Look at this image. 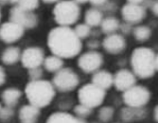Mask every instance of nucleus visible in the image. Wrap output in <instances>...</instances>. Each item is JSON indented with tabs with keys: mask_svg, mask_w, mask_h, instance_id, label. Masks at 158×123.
<instances>
[{
	"mask_svg": "<svg viewBox=\"0 0 158 123\" xmlns=\"http://www.w3.org/2000/svg\"><path fill=\"white\" fill-rule=\"evenodd\" d=\"M48 47L53 55L62 59H71L80 54L82 44L73 29L58 26L50 30L48 35Z\"/></svg>",
	"mask_w": 158,
	"mask_h": 123,
	"instance_id": "nucleus-1",
	"label": "nucleus"
},
{
	"mask_svg": "<svg viewBox=\"0 0 158 123\" xmlns=\"http://www.w3.org/2000/svg\"><path fill=\"white\" fill-rule=\"evenodd\" d=\"M25 94L30 104L38 108H44L51 103L55 97L56 89L52 83L41 79L30 81L26 85Z\"/></svg>",
	"mask_w": 158,
	"mask_h": 123,
	"instance_id": "nucleus-2",
	"label": "nucleus"
},
{
	"mask_svg": "<svg viewBox=\"0 0 158 123\" xmlns=\"http://www.w3.org/2000/svg\"><path fill=\"white\" fill-rule=\"evenodd\" d=\"M155 53L149 47H137L131 56L134 74L140 79H149L154 75Z\"/></svg>",
	"mask_w": 158,
	"mask_h": 123,
	"instance_id": "nucleus-3",
	"label": "nucleus"
},
{
	"mask_svg": "<svg viewBox=\"0 0 158 123\" xmlns=\"http://www.w3.org/2000/svg\"><path fill=\"white\" fill-rule=\"evenodd\" d=\"M52 14L59 26L70 27L79 20L81 9L74 0H60L55 4Z\"/></svg>",
	"mask_w": 158,
	"mask_h": 123,
	"instance_id": "nucleus-4",
	"label": "nucleus"
},
{
	"mask_svg": "<svg viewBox=\"0 0 158 123\" xmlns=\"http://www.w3.org/2000/svg\"><path fill=\"white\" fill-rule=\"evenodd\" d=\"M80 84L78 74L70 67H63L52 78V84L60 92H71Z\"/></svg>",
	"mask_w": 158,
	"mask_h": 123,
	"instance_id": "nucleus-5",
	"label": "nucleus"
},
{
	"mask_svg": "<svg viewBox=\"0 0 158 123\" xmlns=\"http://www.w3.org/2000/svg\"><path fill=\"white\" fill-rule=\"evenodd\" d=\"M106 92L102 88L93 84H86L80 88L78 92V99L81 104L93 109L102 104Z\"/></svg>",
	"mask_w": 158,
	"mask_h": 123,
	"instance_id": "nucleus-6",
	"label": "nucleus"
},
{
	"mask_svg": "<svg viewBox=\"0 0 158 123\" xmlns=\"http://www.w3.org/2000/svg\"><path fill=\"white\" fill-rule=\"evenodd\" d=\"M122 99L128 107L143 108L150 100L151 93L148 88L142 85H134L123 92Z\"/></svg>",
	"mask_w": 158,
	"mask_h": 123,
	"instance_id": "nucleus-7",
	"label": "nucleus"
},
{
	"mask_svg": "<svg viewBox=\"0 0 158 123\" xmlns=\"http://www.w3.org/2000/svg\"><path fill=\"white\" fill-rule=\"evenodd\" d=\"M103 64V57L102 53L95 50L84 52L78 60V65L84 73H95Z\"/></svg>",
	"mask_w": 158,
	"mask_h": 123,
	"instance_id": "nucleus-8",
	"label": "nucleus"
},
{
	"mask_svg": "<svg viewBox=\"0 0 158 123\" xmlns=\"http://www.w3.org/2000/svg\"><path fill=\"white\" fill-rule=\"evenodd\" d=\"M10 21L20 25L24 29H33L38 24V18L33 11L24 10L17 5L10 10Z\"/></svg>",
	"mask_w": 158,
	"mask_h": 123,
	"instance_id": "nucleus-9",
	"label": "nucleus"
},
{
	"mask_svg": "<svg viewBox=\"0 0 158 123\" xmlns=\"http://www.w3.org/2000/svg\"><path fill=\"white\" fill-rule=\"evenodd\" d=\"M45 60V53L39 47H30L23 50L20 61L22 65L27 69L33 67H39Z\"/></svg>",
	"mask_w": 158,
	"mask_h": 123,
	"instance_id": "nucleus-10",
	"label": "nucleus"
},
{
	"mask_svg": "<svg viewBox=\"0 0 158 123\" xmlns=\"http://www.w3.org/2000/svg\"><path fill=\"white\" fill-rule=\"evenodd\" d=\"M25 29L20 25L11 21L4 22L0 26V40L6 44H13L21 39Z\"/></svg>",
	"mask_w": 158,
	"mask_h": 123,
	"instance_id": "nucleus-11",
	"label": "nucleus"
},
{
	"mask_svg": "<svg viewBox=\"0 0 158 123\" xmlns=\"http://www.w3.org/2000/svg\"><path fill=\"white\" fill-rule=\"evenodd\" d=\"M121 15L128 24H138L145 18L146 10L141 5L127 3L121 9Z\"/></svg>",
	"mask_w": 158,
	"mask_h": 123,
	"instance_id": "nucleus-12",
	"label": "nucleus"
},
{
	"mask_svg": "<svg viewBox=\"0 0 158 123\" xmlns=\"http://www.w3.org/2000/svg\"><path fill=\"white\" fill-rule=\"evenodd\" d=\"M136 84L135 75L127 69H120L114 76V85L118 91L124 92Z\"/></svg>",
	"mask_w": 158,
	"mask_h": 123,
	"instance_id": "nucleus-13",
	"label": "nucleus"
},
{
	"mask_svg": "<svg viewBox=\"0 0 158 123\" xmlns=\"http://www.w3.org/2000/svg\"><path fill=\"white\" fill-rule=\"evenodd\" d=\"M102 47L104 50L110 54L120 53L126 47V41L121 34L113 33L107 35L102 41Z\"/></svg>",
	"mask_w": 158,
	"mask_h": 123,
	"instance_id": "nucleus-14",
	"label": "nucleus"
},
{
	"mask_svg": "<svg viewBox=\"0 0 158 123\" xmlns=\"http://www.w3.org/2000/svg\"><path fill=\"white\" fill-rule=\"evenodd\" d=\"M92 84L106 91L114 85V76L106 70H98L92 77Z\"/></svg>",
	"mask_w": 158,
	"mask_h": 123,
	"instance_id": "nucleus-15",
	"label": "nucleus"
},
{
	"mask_svg": "<svg viewBox=\"0 0 158 123\" xmlns=\"http://www.w3.org/2000/svg\"><path fill=\"white\" fill-rule=\"evenodd\" d=\"M40 115V108L31 104L24 105L19 110V119L21 123H36Z\"/></svg>",
	"mask_w": 158,
	"mask_h": 123,
	"instance_id": "nucleus-16",
	"label": "nucleus"
},
{
	"mask_svg": "<svg viewBox=\"0 0 158 123\" xmlns=\"http://www.w3.org/2000/svg\"><path fill=\"white\" fill-rule=\"evenodd\" d=\"M147 112L142 108H133V107H125L120 111V118L124 122H134L135 120H140L146 117Z\"/></svg>",
	"mask_w": 158,
	"mask_h": 123,
	"instance_id": "nucleus-17",
	"label": "nucleus"
},
{
	"mask_svg": "<svg viewBox=\"0 0 158 123\" xmlns=\"http://www.w3.org/2000/svg\"><path fill=\"white\" fill-rule=\"evenodd\" d=\"M22 97V92L21 90L14 88V87H10L5 89L2 94H1V100L3 103L6 106L9 107H15L18 102L20 98Z\"/></svg>",
	"mask_w": 158,
	"mask_h": 123,
	"instance_id": "nucleus-18",
	"label": "nucleus"
},
{
	"mask_svg": "<svg viewBox=\"0 0 158 123\" xmlns=\"http://www.w3.org/2000/svg\"><path fill=\"white\" fill-rule=\"evenodd\" d=\"M21 50L17 47H8L2 53L1 61L4 64L11 65L16 64L21 58Z\"/></svg>",
	"mask_w": 158,
	"mask_h": 123,
	"instance_id": "nucleus-19",
	"label": "nucleus"
},
{
	"mask_svg": "<svg viewBox=\"0 0 158 123\" xmlns=\"http://www.w3.org/2000/svg\"><path fill=\"white\" fill-rule=\"evenodd\" d=\"M103 19V15H102V12L100 11L98 8H90L87 10L85 11V14H84V21L85 24H87L89 27H98L100 26V23H102Z\"/></svg>",
	"mask_w": 158,
	"mask_h": 123,
	"instance_id": "nucleus-20",
	"label": "nucleus"
},
{
	"mask_svg": "<svg viewBox=\"0 0 158 123\" xmlns=\"http://www.w3.org/2000/svg\"><path fill=\"white\" fill-rule=\"evenodd\" d=\"M120 27V23L118 19H117L114 16H108L106 18H103L102 23H100V29L102 31L107 35L116 33Z\"/></svg>",
	"mask_w": 158,
	"mask_h": 123,
	"instance_id": "nucleus-21",
	"label": "nucleus"
},
{
	"mask_svg": "<svg viewBox=\"0 0 158 123\" xmlns=\"http://www.w3.org/2000/svg\"><path fill=\"white\" fill-rule=\"evenodd\" d=\"M45 69L48 72L51 73H56L57 71H59L62 69L64 66V61L62 58L56 56V55H50L45 58L44 63H43Z\"/></svg>",
	"mask_w": 158,
	"mask_h": 123,
	"instance_id": "nucleus-22",
	"label": "nucleus"
},
{
	"mask_svg": "<svg viewBox=\"0 0 158 123\" xmlns=\"http://www.w3.org/2000/svg\"><path fill=\"white\" fill-rule=\"evenodd\" d=\"M47 123H78L77 117H74L65 112H57L51 114Z\"/></svg>",
	"mask_w": 158,
	"mask_h": 123,
	"instance_id": "nucleus-23",
	"label": "nucleus"
},
{
	"mask_svg": "<svg viewBox=\"0 0 158 123\" xmlns=\"http://www.w3.org/2000/svg\"><path fill=\"white\" fill-rule=\"evenodd\" d=\"M133 33L138 42H146L152 35V30L147 26H138L133 30Z\"/></svg>",
	"mask_w": 158,
	"mask_h": 123,
	"instance_id": "nucleus-24",
	"label": "nucleus"
},
{
	"mask_svg": "<svg viewBox=\"0 0 158 123\" xmlns=\"http://www.w3.org/2000/svg\"><path fill=\"white\" fill-rule=\"evenodd\" d=\"M114 114V108L111 106H105L99 109L98 111V119L102 121V123H106L112 120Z\"/></svg>",
	"mask_w": 158,
	"mask_h": 123,
	"instance_id": "nucleus-25",
	"label": "nucleus"
},
{
	"mask_svg": "<svg viewBox=\"0 0 158 123\" xmlns=\"http://www.w3.org/2000/svg\"><path fill=\"white\" fill-rule=\"evenodd\" d=\"M74 31L76 33V35L81 39H86L90 34H91V27H89L87 24H83V23H81V24H78L76 25V27L74 28Z\"/></svg>",
	"mask_w": 158,
	"mask_h": 123,
	"instance_id": "nucleus-26",
	"label": "nucleus"
},
{
	"mask_svg": "<svg viewBox=\"0 0 158 123\" xmlns=\"http://www.w3.org/2000/svg\"><path fill=\"white\" fill-rule=\"evenodd\" d=\"M92 112H93L92 108H90L88 106H85L83 104H81V103L74 107V113L77 117L86 118L92 114Z\"/></svg>",
	"mask_w": 158,
	"mask_h": 123,
	"instance_id": "nucleus-27",
	"label": "nucleus"
},
{
	"mask_svg": "<svg viewBox=\"0 0 158 123\" xmlns=\"http://www.w3.org/2000/svg\"><path fill=\"white\" fill-rule=\"evenodd\" d=\"M40 0H20L17 6L24 10L27 11H33L39 7Z\"/></svg>",
	"mask_w": 158,
	"mask_h": 123,
	"instance_id": "nucleus-28",
	"label": "nucleus"
},
{
	"mask_svg": "<svg viewBox=\"0 0 158 123\" xmlns=\"http://www.w3.org/2000/svg\"><path fill=\"white\" fill-rule=\"evenodd\" d=\"M14 115V110L12 107L4 106L0 109V120L1 121H9Z\"/></svg>",
	"mask_w": 158,
	"mask_h": 123,
	"instance_id": "nucleus-29",
	"label": "nucleus"
},
{
	"mask_svg": "<svg viewBox=\"0 0 158 123\" xmlns=\"http://www.w3.org/2000/svg\"><path fill=\"white\" fill-rule=\"evenodd\" d=\"M27 75H28L30 81L41 80L43 77V69L41 68V66L30 68V69H27Z\"/></svg>",
	"mask_w": 158,
	"mask_h": 123,
	"instance_id": "nucleus-30",
	"label": "nucleus"
},
{
	"mask_svg": "<svg viewBox=\"0 0 158 123\" xmlns=\"http://www.w3.org/2000/svg\"><path fill=\"white\" fill-rule=\"evenodd\" d=\"M89 2L94 8H102L108 3V0H89Z\"/></svg>",
	"mask_w": 158,
	"mask_h": 123,
	"instance_id": "nucleus-31",
	"label": "nucleus"
},
{
	"mask_svg": "<svg viewBox=\"0 0 158 123\" xmlns=\"http://www.w3.org/2000/svg\"><path fill=\"white\" fill-rule=\"evenodd\" d=\"M87 47L90 49H96L99 47V42L97 39H91L87 42Z\"/></svg>",
	"mask_w": 158,
	"mask_h": 123,
	"instance_id": "nucleus-32",
	"label": "nucleus"
},
{
	"mask_svg": "<svg viewBox=\"0 0 158 123\" xmlns=\"http://www.w3.org/2000/svg\"><path fill=\"white\" fill-rule=\"evenodd\" d=\"M6 81V72L4 70V68L0 65V86L3 85Z\"/></svg>",
	"mask_w": 158,
	"mask_h": 123,
	"instance_id": "nucleus-33",
	"label": "nucleus"
},
{
	"mask_svg": "<svg viewBox=\"0 0 158 123\" xmlns=\"http://www.w3.org/2000/svg\"><path fill=\"white\" fill-rule=\"evenodd\" d=\"M152 10L154 15L158 16V1H156L155 3H153V5L152 6Z\"/></svg>",
	"mask_w": 158,
	"mask_h": 123,
	"instance_id": "nucleus-34",
	"label": "nucleus"
},
{
	"mask_svg": "<svg viewBox=\"0 0 158 123\" xmlns=\"http://www.w3.org/2000/svg\"><path fill=\"white\" fill-rule=\"evenodd\" d=\"M128 3L130 4H135V5H140L141 3H143L145 0H127Z\"/></svg>",
	"mask_w": 158,
	"mask_h": 123,
	"instance_id": "nucleus-35",
	"label": "nucleus"
},
{
	"mask_svg": "<svg viewBox=\"0 0 158 123\" xmlns=\"http://www.w3.org/2000/svg\"><path fill=\"white\" fill-rule=\"evenodd\" d=\"M153 117H154L155 121L158 122V105H156L155 108H154V111H153Z\"/></svg>",
	"mask_w": 158,
	"mask_h": 123,
	"instance_id": "nucleus-36",
	"label": "nucleus"
},
{
	"mask_svg": "<svg viewBox=\"0 0 158 123\" xmlns=\"http://www.w3.org/2000/svg\"><path fill=\"white\" fill-rule=\"evenodd\" d=\"M154 67H155V71H158V54H156L154 57Z\"/></svg>",
	"mask_w": 158,
	"mask_h": 123,
	"instance_id": "nucleus-37",
	"label": "nucleus"
},
{
	"mask_svg": "<svg viewBox=\"0 0 158 123\" xmlns=\"http://www.w3.org/2000/svg\"><path fill=\"white\" fill-rule=\"evenodd\" d=\"M43 2L46 3V4H52V3H57L59 2L60 0H42Z\"/></svg>",
	"mask_w": 158,
	"mask_h": 123,
	"instance_id": "nucleus-38",
	"label": "nucleus"
},
{
	"mask_svg": "<svg viewBox=\"0 0 158 123\" xmlns=\"http://www.w3.org/2000/svg\"><path fill=\"white\" fill-rule=\"evenodd\" d=\"M20 1V0H8L9 4L10 5H13V6H16L18 4V2Z\"/></svg>",
	"mask_w": 158,
	"mask_h": 123,
	"instance_id": "nucleus-39",
	"label": "nucleus"
},
{
	"mask_svg": "<svg viewBox=\"0 0 158 123\" xmlns=\"http://www.w3.org/2000/svg\"><path fill=\"white\" fill-rule=\"evenodd\" d=\"M74 1L77 3V4H85L89 2V0H74Z\"/></svg>",
	"mask_w": 158,
	"mask_h": 123,
	"instance_id": "nucleus-40",
	"label": "nucleus"
},
{
	"mask_svg": "<svg viewBox=\"0 0 158 123\" xmlns=\"http://www.w3.org/2000/svg\"><path fill=\"white\" fill-rule=\"evenodd\" d=\"M7 4H9L8 0H0V7H1V6H5Z\"/></svg>",
	"mask_w": 158,
	"mask_h": 123,
	"instance_id": "nucleus-41",
	"label": "nucleus"
},
{
	"mask_svg": "<svg viewBox=\"0 0 158 123\" xmlns=\"http://www.w3.org/2000/svg\"><path fill=\"white\" fill-rule=\"evenodd\" d=\"M78 123H87L85 120V118H81V117H77Z\"/></svg>",
	"mask_w": 158,
	"mask_h": 123,
	"instance_id": "nucleus-42",
	"label": "nucleus"
},
{
	"mask_svg": "<svg viewBox=\"0 0 158 123\" xmlns=\"http://www.w3.org/2000/svg\"><path fill=\"white\" fill-rule=\"evenodd\" d=\"M0 20H1V10H0Z\"/></svg>",
	"mask_w": 158,
	"mask_h": 123,
	"instance_id": "nucleus-43",
	"label": "nucleus"
},
{
	"mask_svg": "<svg viewBox=\"0 0 158 123\" xmlns=\"http://www.w3.org/2000/svg\"><path fill=\"white\" fill-rule=\"evenodd\" d=\"M0 109H1V105H0Z\"/></svg>",
	"mask_w": 158,
	"mask_h": 123,
	"instance_id": "nucleus-44",
	"label": "nucleus"
}]
</instances>
